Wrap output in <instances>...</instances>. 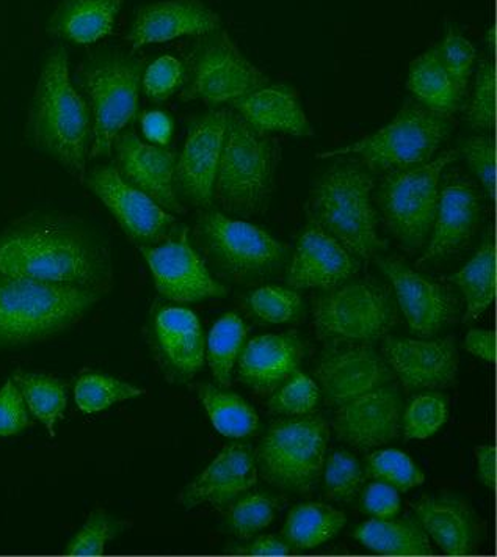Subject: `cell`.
Segmentation results:
<instances>
[{
	"label": "cell",
	"instance_id": "1",
	"mask_svg": "<svg viewBox=\"0 0 497 557\" xmlns=\"http://www.w3.org/2000/svg\"><path fill=\"white\" fill-rule=\"evenodd\" d=\"M0 275L104 293L112 282L108 245L77 220L41 215L0 233Z\"/></svg>",
	"mask_w": 497,
	"mask_h": 557
},
{
	"label": "cell",
	"instance_id": "2",
	"mask_svg": "<svg viewBox=\"0 0 497 557\" xmlns=\"http://www.w3.org/2000/svg\"><path fill=\"white\" fill-rule=\"evenodd\" d=\"M91 131L90 108L71 82L65 48L57 46L45 60L35 88L28 136L38 150L82 177L90 154Z\"/></svg>",
	"mask_w": 497,
	"mask_h": 557
},
{
	"label": "cell",
	"instance_id": "3",
	"mask_svg": "<svg viewBox=\"0 0 497 557\" xmlns=\"http://www.w3.org/2000/svg\"><path fill=\"white\" fill-rule=\"evenodd\" d=\"M374 189L375 173L363 161L339 159L312 186L308 218L336 237L355 257L374 258L383 248L376 232Z\"/></svg>",
	"mask_w": 497,
	"mask_h": 557
},
{
	"label": "cell",
	"instance_id": "4",
	"mask_svg": "<svg viewBox=\"0 0 497 557\" xmlns=\"http://www.w3.org/2000/svg\"><path fill=\"white\" fill-rule=\"evenodd\" d=\"M101 296L90 287L0 275V350L40 343L66 332Z\"/></svg>",
	"mask_w": 497,
	"mask_h": 557
},
{
	"label": "cell",
	"instance_id": "5",
	"mask_svg": "<svg viewBox=\"0 0 497 557\" xmlns=\"http://www.w3.org/2000/svg\"><path fill=\"white\" fill-rule=\"evenodd\" d=\"M278 156L268 134L258 133L239 115H229L214 186L220 208L244 218L264 211L275 186Z\"/></svg>",
	"mask_w": 497,
	"mask_h": 557
},
{
	"label": "cell",
	"instance_id": "6",
	"mask_svg": "<svg viewBox=\"0 0 497 557\" xmlns=\"http://www.w3.org/2000/svg\"><path fill=\"white\" fill-rule=\"evenodd\" d=\"M457 158L458 151H446L421 165L383 173L374 201L389 233L405 250L418 251L432 233L443 170Z\"/></svg>",
	"mask_w": 497,
	"mask_h": 557
},
{
	"label": "cell",
	"instance_id": "7",
	"mask_svg": "<svg viewBox=\"0 0 497 557\" xmlns=\"http://www.w3.org/2000/svg\"><path fill=\"white\" fill-rule=\"evenodd\" d=\"M328 438L321 414L273 422L256 453V467L273 487L305 495L322 476Z\"/></svg>",
	"mask_w": 497,
	"mask_h": 557
},
{
	"label": "cell",
	"instance_id": "8",
	"mask_svg": "<svg viewBox=\"0 0 497 557\" xmlns=\"http://www.w3.org/2000/svg\"><path fill=\"white\" fill-rule=\"evenodd\" d=\"M449 133L450 123L446 115L433 112L418 101H408L393 122L378 133L350 147L322 152L318 158L355 154L376 175L432 161Z\"/></svg>",
	"mask_w": 497,
	"mask_h": 557
},
{
	"label": "cell",
	"instance_id": "9",
	"mask_svg": "<svg viewBox=\"0 0 497 557\" xmlns=\"http://www.w3.org/2000/svg\"><path fill=\"white\" fill-rule=\"evenodd\" d=\"M197 237L212 264L236 283L270 275L286 258L283 244L264 230L226 218L214 209H208L198 219Z\"/></svg>",
	"mask_w": 497,
	"mask_h": 557
},
{
	"label": "cell",
	"instance_id": "10",
	"mask_svg": "<svg viewBox=\"0 0 497 557\" xmlns=\"http://www.w3.org/2000/svg\"><path fill=\"white\" fill-rule=\"evenodd\" d=\"M85 94L91 113V158L110 154L116 137L138 110L144 63L133 57L110 55L85 71Z\"/></svg>",
	"mask_w": 497,
	"mask_h": 557
},
{
	"label": "cell",
	"instance_id": "11",
	"mask_svg": "<svg viewBox=\"0 0 497 557\" xmlns=\"http://www.w3.org/2000/svg\"><path fill=\"white\" fill-rule=\"evenodd\" d=\"M397 322V308L386 287L350 283L330 290L314 307L319 336L335 343L372 344Z\"/></svg>",
	"mask_w": 497,
	"mask_h": 557
},
{
	"label": "cell",
	"instance_id": "12",
	"mask_svg": "<svg viewBox=\"0 0 497 557\" xmlns=\"http://www.w3.org/2000/svg\"><path fill=\"white\" fill-rule=\"evenodd\" d=\"M269 84V77L245 59L226 32H215L195 54L184 101L219 106L234 102Z\"/></svg>",
	"mask_w": 497,
	"mask_h": 557
},
{
	"label": "cell",
	"instance_id": "13",
	"mask_svg": "<svg viewBox=\"0 0 497 557\" xmlns=\"http://www.w3.org/2000/svg\"><path fill=\"white\" fill-rule=\"evenodd\" d=\"M87 184L135 243L158 244L175 232L176 219L131 184L116 166L95 169Z\"/></svg>",
	"mask_w": 497,
	"mask_h": 557
},
{
	"label": "cell",
	"instance_id": "14",
	"mask_svg": "<svg viewBox=\"0 0 497 557\" xmlns=\"http://www.w3.org/2000/svg\"><path fill=\"white\" fill-rule=\"evenodd\" d=\"M439 181V201L432 239L418 265L460 253L481 226L482 197L471 177L452 169Z\"/></svg>",
	"mask_w": 497,
	"mask_h": 557
},
{
	"label": "cell",
	"instance_id": "15",
	"mask_svg": "<svg viewBox=\"0 0 497 557\" xmlns=\"http://www.w3.org/2000/svg\"><path fill=\"white\" fill-rule=\"evenodd\" d=\"M140 250L154 278L156 289L169 300L194 304L228 294L225 286L212 278L204 261L188 243L186 232L156 247L141 245Z\"/></svg>",
	"mask_w": 497,
	"mask_h": 557
},
{
	"label": "cell",
	"instance_id": "16",
	"mask_svg": "<svg viewBox=\"0 0 497 557\" xmlns=\"http://www.w3.org/2000/svg\"><path fill=\"white\" fill-rule=\"evenodd\" d=\"M229 113L214 110L191 124L186 145L176 162V189L191 205L209 209L214 201V186Z\"/></svg>",
	"mask_w": 497,
	"mask_h": 557
},
{
	"label": "cell",
	"instance_id": "17",
	"mask_svg": "<svg viewBox=\"0 0 497 557\" xmlns=\"http://www.w3.org/2000/svg\"><path fill=\"white\" fill-rule=\"evenodd\" d=\"M319 388L328 406L378 388L393 379L389 364L368 344L333 343L319 360Z\"/></svg>",
	"mask_w": 497,
	"mask_h": 557
},
{
	"label": "cell",
	"instance_id": "18",
	"mask_svg": "<svg viewBox=\"0 0 497 557\" xmlns=\"http://www.w3.org/2000/svg\"><path fill=\"white\" fill-rule=\"evenodd\" d=\"M402 397L388 383L337 406L333 429L337 438L360 450L386 445L399 436Z\"/></svg>",
	"mask_w": 497,
	"mask_h": 557
},
{
	"label": "cell",
	"instance_id": "19",
	"mask_svg": "<svg viewBox=\"0 0 497 557\" xmlns=\"http://www.w3.org/2000/svg\"><path fill=\"white\" fill-rule=\"evenodd\" d=\"M396 293L411 332L431 338L456 315V299L446 287L396 258L376 259Z\"/></svg>",
	"mask_w": 497,
	"mask_h": 557
},
{
	"label": "cell",
	"instance_id": "20",
	"mask_svg": "<svg viewBox=\"0 0 497 557\" xmlns=\"http://www.w3.org/2000/svg\"><path fill=\"white\" fill-rule=\"evenodd\" d=\"M360 271V262L336 237L311 223L298 237L287 285L293 289H325L346 285Z\"/></svg>",
	"mask_w": 497,
	"mask_h": 557
},
{
	"label": "cell",
	"instance_id": "21",
	"mask_svg": "<svg viewBox=\"0 0 497 557\" xmlns=\"http://www.w3.org/2000/svg\"><path fill=\"white\" fill-rule=\"evenodd\" d=\"M383 355L407 389H442L457 382L460 358L450 336L436 341L388 338Z\"/></svg>",
	"mask_w": 497,
	"mask_h": 557
},
{
	"label": "cell",
	"instance_id": "22",
	"mask_svg": "<svg viewBox=\"0 0 497 557\" xmlns=\"http://www.w3.org/2000/svg\"><path fill=\"white\" fill-rule=\"evenodd\" d=\"M120 173L156 203L172 212H183L177 198V156L166 147L145 144L135 134H120L113 144Z\"/></svg>",
	"mask_w": 497,
	"mask_h": 557
},
{
	"label": "cell",
	"instance_id": "23",
	"mask_svg": "<svg viewBox=\"0 0 497 557\" xmlns=\"http://www.w3.org/2000/svg\"><path fill=\"white\" fill-rule=\"evenodd\" d=\"M222 21L201 0H159L138 10L129 41L134 49L220 30Z\"/></svg>",
	"mask_w": 497,
	"mask_h": 557
},
{
	"label": "cell",
	"instance_id": "24",
	"mask_svg": "<svg viewBox=\"0 0 497 557\" xmlns=\"http://www.w3.org/2000/svg\"><path fill=\"white\" fill-rule=\"evenodd\" d=\"M258 479L254 454L248 445L226 446L214 462L181 492L179 503L186 509L209 504L223 509L248 492Z\"/></svg>",
	"mask_w": 497,
	"mask_h": 557
},
{
	"label": "cell",
	"instance_id": "25",
	"mask_svg": "<svg viewBox=\"0 0 497 557\" xmlns=\"http://www.w3.org/2000/svg\"><path fill=\"white\" fill-rule=\"evenodd\" d=\"M414 512L428 537L446 555H471L481 545V520L464 499L447 495L425 496L414 506Z\"/></svg>",
	"mask_w": 497,
	"mask_h": 557
},
{
	"label": "cell",
	"instance_id": "26",
	"mask_svg": "<svg viewBox=\"0 0 497 557\" xmlns=\"http://www.w3.org/2000/svg\"><path fill=\"white\" fill-rule=\"evenodd\" d=\"M301 358L303 344L298 336H258L239 355L240 381L259 392H272L297 371Z\"/></svg>",
	"mask_w": 497,
	"mask_h": 557
},
{
	"label": "cell",
	"instance_id": "27",
	"mask_svg": "<svg viewBox=\"0 0 497 557\" xmlns=\"http://www.w3.org/2000/svg\"><path fill=\"white\" fill-rule=\"evenodd\" d=\"M240 119L261 134L284 133L312 136V127L296 91L284 85H272L243 96L233 102Z\"/></svg>",
	"mask_w": 497,
	"mask_h": 557
},
{
	"label": "cell",
	"instance_id": "28",
	"mask_svg": "<svg viewBox=\"0 0 497 557\" xmlns=\"http://www.w3.org/2000/svg\"><path fill=\"white\" fill-rule=\"evenodd\" d=\"M154 335L165 363L181 377H191L204 363L200 321L187 308H163L156 314Z\"/></svg>",
	"mask_w": 497,
	"mask_h": 557
},
{
	"label": "cell",
	"instance_id": "29",
	"mask_svg": "<svg viewBox=\"0 0 497 557\" xmlns=\"http://www.w3.org/2000/svg\"><path fill=\"white\" fill-rule=\"evenodd\" d=\"M124 0H62L49 32L76 45H94L112 34Z\"/></svg>",
	"mask_w": 497,
	"mask_h": 557
},
{
	"label": "cell",
	"instance_id": "30",
	"mask_svg": "<svg viewBox=\"0 0 497 557\" xmlns=\"http://www.w3.org/2000/svg\"><path fill=\"white\" fill-rule=\"evenodd\" d=\"M355 539L365 548L388 556H431V537L417 520H390L375 518L365 521L357 531Z\"/></svg>",
	"mask_w": 497,
	"mask_h": 557
},
{
	"label": "cell",
	"instance_id": "31",
	"mask_svg": "<svg viewBox=\"0 0 497 557\" xmlns=\"http://www.w3.org/2000/svg\"><path fill=\"white\" fill-rule=\"evenodd\" d=\"M408 90L419 104L442 115H452L461 104L456 85L444 66L439 48L428 49L411 62Z\"/></svg>",
	"mask_w": 497,
	"mask_h": 557
},
{
	"label": "cell",
	"instance_id": "32",
	"mask_svg": "<svg viewBox=\"0 0 497 557\" xmlns=\"http://www.w3.org/2000/svg\"><path fill=\"white\" fill-rule=\"evenodd\" d=\"M447 280L460 287L467 300L464 321L481 318L496 297V247L493 237H486L470 262Z\"/></svg>",
	"mask_w": 497,
	"mask_h": 557
},
{
	"label": "cell",
	"instance_id": "33",
	"mask_svg": "<svg viewBox=\"0 0 497 557\" xmlns=\"http://www.w3.org/2000/svg\"><path fill=\"white\" fill-rule=\"evenodd\" d=\"M346 521V516L328 504H298L284 524V537L296 549L315 548L336 537Z\"/></svg>",
	"mask_w": 497,
	"mask_h": 557
},
{
	"label": "cell",
	"instance_id": "34",
	"mask_svg": "<svg viewBox=\"0 0 497 557\" xmlns=\"http://www.w3.org/2000/svg\"><path fill=\"white\" fill-rule=\"evenodd\" d=\"M198 395L220 434L228 438H245L258 431V414L244 397L209 383L198 386Z\"/></svg>",
	"mask_w": 497,
	"mask_h": 557
},
{
	"label": "cell",
	"instance_id": "35",
	"mask_svg": "<svg viewBox=\"0 0 497 557\" xmlns=\"http://www.w3.org/2000/svg\"><path fill=\"white\" fill-rule=\"evenodd\" d=\"M13 381L20 388L28 411L45 425L49 435L55 436L57 422L65 417L66 383L52 375L32 374V372H16Z\"/></svg>",
	"mask_w": 497,
	"mask_h": 557
},
{
	"label": "cell",
	"instance_id": "36",
	"mask_svg": "<svg viewBox=\"0 0 497 557\" xmlns=\"http://www.w3.org/2000/svg\"><path fill=\"white\" fill-rule=\"evenodd\" d=\"M245 341H247V329L243 319L234 313L223 315L212 326L208 338V361L212 369L215 381L222 388L231 385L234 364L239 360Z\"/></svg>",
	"mask_w": 497,
	"mask_h": 557
},
{
	"label": "cell",
	"instance_id": "37",
	"mask_svg": "<svg viewBox=\"0 0 497 557\" xmlns=\"http://www.w3.org/2000/svg\"><path fill=\"white\" fill-rule=\"evenodd\" d=\"M141 395H145V389L96 372L80 375L74 385L77 407L87 414L99 413L115 404L126 403Z\"/></svg>",
	"mask_w": 497,
	"mask_h": 557
},
{
	"label": "cell",
	"instance_id": "38",
	"mask_svg": "<svg viewBox=\"0 0 497 557\" xmlns=\"http://www.w3.org/2000/svg\"><path fill=\"white\" fill-rule=\"evenodd\" d=\"M282 507V499L273 498L265 493L245 492L244 496L240 495L236 502L231 503L229 531L237 539L248 541L253 537L256 532L268 528Z\"/></svg>",
	"mask_w": 497,
	"mask_h": 557
},
{
	"label": "cell",
	"instance_id": "39",
	"mask_svg": "<svg viewBox=\"0 0 497 557\" xmlns=\"http://www.w3.org/2000/svg\"><path fill=\"white\" fill-rule=\"evenodd\" d=\"M247 301L251 311L269 324L296 321L303 307L300 294L296 289L282 286L259 287L250 294Z\"/></svg>",
	"mask_w": 497,
	"mask_h": 557
},
{
	"label": "cell",
	"instance_id": "40",
	"mask_svg": "<svg viewBox=\"0 0 497 557\" xmlns=\"http://www.w3.org/2000/svg\"><path fill=\"white\" fill-rule=\"evenodd\" d=\"M369 473L378 481L399 490H408L424 484L425 476L410 456L397 449L376 450L369 456Z\"/></svg>",
	"mask_w": 497,
	"mask_h": 557
},
{
	"label": "cell",
	"instance_id": "41",
	"mask_svg": "<svg viewBox=\"0 0 497 557\" xmlns=\"http://www.w3.org/2000/svg\"><path fill=\"white\" fill-rule=\"evenodd\" d=\"M449 410L446 397L425 393L411 400L403 413V431L408 440H425L446 424Z\"/></svg>",
	"mask_w": 497,
	"mask_h": 557
},
{
	"label": "cell",
	"instance_id": "42",
	"mask_svg": "<svg viewBox=\"0 0 497 557\" xmlns=\"http://www.w3.org/2000/svg\"><path fill=\"white\" fill-rule=\"evenodd\" d=\"M326 496L333 502L350 503L364 484V470L357 457L335 450L325 467Z\"/></svg>",
	"mask_w": 497,
	"mask_h": 557
},
{
	"label": "cell",
	"instance_id": "43",
	"mask_svg": "<svg viewBox=\"0 0 497 557\" xmlns=\"http://www.w3.org/2000/svg\"><path fill=\"white\" fill-rule=\"evenodd\" d=\"M444 66L449 73L450 79L456 85L458 96L463 101L468 94L472 69H474L477 51L472 42L457 30L456 27H449L444 37L443 45L439 46Z\"/></svg>",
	"mask_w": 497,
	"mask_h": 557
},
{
	"label": "cell",
	"instance_id": "44",
	"mask_svg": "<svg viewBox=\"0 0 497 557\" xmlns=\"http://www.w3.org/2000/svg\"><path fill=\"white\" fill-rule=\"evenodd\" d=\"M321 399V388L318 383L301 374L294 372L286 385L269 400V408L276 414L287 417H303L312 413Z\"/></svg>",
	"mask_w": 497,
	"mask_h": 557
},
{
	"label": "cell",
	"instance_id": "45",
	"mask_svg": "<svg viewBox=\"0 0 497 557\" xmlns=\"http://www.w3.org/2000/svg\"><path fill=\"white\" fill-rule=\"evenodd\" d=\"M123 531V524L105 512H94L67 542V556H102L105 546Z\"/></svg>",
	"mask_w": 497,
	"mask_h": 557
},
{
	"label": "cell",
	"instance_id": "46",
	"mask_svg": "<svg viewBox=\"0 0 497 557\" xmlns=\"http://www.w3.org/2000/svg\"><path fill=\"white\" fill-rule=\"evenodd\" d=\"M474 129L492 131L496 122V70L492 60H482L468 109Z\"/></svg>",
	"mask_w": 497,
	"mask_h": 557
},
{
	"label": "cell",
	"instance_id": "47",
	"mask_svg": "<svg viewBox=\"0 0 497 557\" xmlns=\"http://www.w3.org/2000/svg\"><path fill=\"white\" fill-rule=\"evenodd\" d=\"M461 154L492 200L496 197V145L492 136H472L461 144Z\"/></svg>",
	"mask_w": 497,
	"mask_h": 557
},
{
	"label": "cell",
	"instance_id": "48",
	"mask_svg": "<svg viewBox=\"0 0 497 557\" xmlns=\"http://www.w3.org/2000/svg\"><path fill=\"white\" fill-rule=\"evenodd\" d=\"M183 65L175 57H161L144 71L141 85L145 94L154 101L170 98L183 82Z\"/></svg>",
	"mask_w": 497,
	"mask_h": 557
},
{
	"label": "cell",
	"instance_id": "49",
	"mask_svg": "<svg viewBox=\"0 0 497 557\" xmlns=\"http://www.w3.org/2000/svg\"><path fill=\"white\" fill-rule=\"evenodd\" d=\"M28 408L13 379L0 388V436H13L30 425Z\"/></svg>",
	"mask_w": 497,
	"mask_h": 557
},
{
	"label": "cell",
	"instance_id": "50",
	"mask_svg": "<svg viewBox=\"0 0 497 557\" xmlns=\"http://www.w3.org/2000/svg\"><path fill=\"white\" fill-rule=\"evenodd\" d=\"M363 507L375 518L394 517L400 510L399 490L383 481L374 482L365 488Z\"/></svg>",
	"mask_w": 497,
	"mask_h": 557
},
{
	"label": "cell",
	"instance_id": "51",
	"mask_svg": "<svg viewBox=\"0 0 497 557\" xmlns=\"http://www.w3.org/2000/svg\"><path fill=\"white\" fill-rule=\"evenodd\" d=\"M141 127H144L145 137L151 141L152 145L159 147H166L173 134V122L166 113L154 112L145 113L141 119Z\"/></svg>",
	"mask_w": 497,
	"mask_h": 557
},
{
	"label": "cell",
	"instance_id": "52",
	"mask_svg": "<svg viewBox=\"0 0 497 557\" xmlns=\"http://www.w3.org/2000/svg\"><path fill=\"white\" fill-rule=\"evenodd\" d=\"M464 349L486 363L496 361V335L492 330H470L464 339Z\"/></svg>",
	"mask_w": 497,
	"mask_h": 557
},
{
	"label": "cell",
	"instance_id": "53",
	"mask_svg": "<svg viewBox=\"0 0 497 557\" xmlns=\"http://www.w3.org/2000/svg\"><path fill=\"white\" fill-rule=\"evenodd\" d=\"M231 553L247 556H287L290 553V545L276 535H262L251 544L231 549Z\"/></svg>",
	"mask_w": 497,
	"mask_h": 557
},
{
	"label": "cell",
	"instance_id": "54",
	"mask_svg": "<svg viewBox=\"0 0 497 557\" xmlns=\"http://www.w3.org/2000/svg\"><path fill=\"white\" fill-rule=\"evenodd\" d=\"M477 460V478L486 488L496 487V449L495 446L482 445L474 449Z\"/></svg>",
	"mask_w": 497,
	"mask_h": 557
},
{
	"label": "cell",
	"instance_id": "55",
	"mask_svg": "<svg viewBox=\"0 0 497 557\" xmlns=\"http://www.w3.org/2000/svg\"><path fill=\"white\" fill-rule=\"evenodd\" d=\"M488 35L489 46H492V51H495V28H489Z\"/></svg>",
	"mask_w": 497,
	"mask_h": 557
}]
</instances>
